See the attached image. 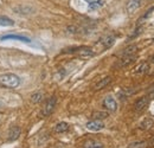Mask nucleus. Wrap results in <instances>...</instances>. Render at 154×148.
<instances>
[{"mask_svg":"<svg viewBox=\"0 0 154 148\" xmlns=\"http://www.w3.org/2000/svg\"><path fill=\"white\" fill-rule=\"evenodd\" d=\"M20 78L19 76L16 74H4L0 75V85L10 89H14L20 85Z\"/></svg>","mask_w":154,"mask_h":148,"instance_id":"1","label":"nucleus"},{"mask_svg":"<svg viewBox=\"0 0 154 148\" xmlns=\"http://www.w3.org/2000/svg\"><path fill=\"white\" fill-rule=\"evenodd\" d=\"M64 52H74L77 54L81 57H84V58H89V57H93L95 55V52L93 50H90L89 48H85V46H81V48H75V49H69Z\"/></svg>","mask_w":154,"mask_h":148,"instance_id":"2","label":"nucleus"},{"mask_svg":"<svg viewBox=\"0 0 154 148\" xmlns=\"http://www.w3.org/2000/svg\"><path fill=\"white\" fill-rule=\"evenodd\" d=\"M56 103H57V98L56 97H50L49 100H46L45 104L43 106V115L44 116H49L52 114V111L56 107Z\"/></svg>","mask_w":154,"mask_h":148,"instance_id":"3","label":"nucleus"},{"mask_svg":"<svg viewBox=\"0 0 154 148\" xmlns=\"http://www.w3.org/2000/svg\"><path fill=\"white\" fill-rule=\"evenodd\" d=\"M13 12L18 13L20 16H29V14L35 13V8L29 5H18L13 7Z\"/></svg>","mask_w":154,"mask_h":148,"instance_id":"4","label":"nucleus"},{"mask_svg":"<svg viewBox=\"0 0 154 148\" xmlns=\"http://www.w3.org/2000/svg\"><path fill=\"white\" fill-rule=\"evenodd\" d=\"M135 60H136V56L135 55H122L120 60L117 62V65L120 68H125V66H128V65L133 64Z\"/></svg>","mask_w":154,"mask_h":148,"instance_id":"5","label":"nucleus"},{"mask_svg":"<svg viewBox=\"0 0 154 148\" xmlns=\"http://www.w3.org/2000/svg\"><path fill=\"white\" fill-rule=\"evenodd\" d=\"M103 107L109 111H116L117 109V102L113 96H107L103 100Z\"/></svg>","mask_w":154,"mask_h":148,"instance_id":"6","label":"nucleus"},{"mask_svg":"<svg viewBox=\"0 0 154 148\" xmlns=\"http://www.w3.org/2000/svg\"><path fill=\"white\" fill-rule=\"evenodd\" d=\"M85 127H87V129L91 130V131H98V130L104 128V123L101 120H91V121L87 122Z\"/></svg>","mask_w":154,"mask_h":148,"instance_id":"7","label":"nucleus"},{"mask_svg":"<svg viewBox=\"0 0 154 148\" xmlns=\"http://www.w3.org/2000/svg\"><path fill=\"white\" fill-rule=\"evenodd\" d=\"M20 134H21V129L18 126H13V127L10 128L8 133H7V140L8 141H14L19 137Z\"/></svg>","mask_w":154,"mask_h":148,"instance_id":"8","label":"nucleus"},{"mask_svg":"<svg viewBox=\"0 0 154 148\" xmlns=\"http://www.w3.org/2000/svg\"><path fill=\"white\" fill-rule=\"evenodd\" d=\"M148 102H149V100H148L147 97H141V98H139L134 104L135 110L136 111L145 110V109L147 108V106H148Z\"/></svg>","mask_w":154,"mask_h":148,"instance_id":"9","label":"nucleus"},{"mask_svg":"<svg viewBox=\"0 0 154 148\" xmlns=\"http://www.w3.org/2000/svg\"><path fill=\"white\" fill-rule=\"evenodd\" d=\"M1 40H8V39H13V40H20V42H25V43H31V39L24 36H19V35H6L4 37L0 38Z\"/></svg>","mask_w":154,"mask_h":148,"instance_id":"10","label":"nucleus"},{"mask_svg":"<svg viewBox=\"0 0 154 148\" xmlns=\"http://www.w3.org/2000/svg\"><path fill=\"white\" fill-rule=\"evenodd\" d=\"M141 6V0H129L127 4V11L128 13H134L136 10Z\"/></svg>","mask_w":154,"mask_h":148,"instance_id":"11","label":"nucleus"},{"mask_svg":"<svg viewBox=\"0 0 154 148\" xmlns=\"http://www.w3.org/2000/svg\"><path fill=\"white\" fill-rule=\"evenodd\" d=\"M112 82V77L110 76H107V77H104L103 79H101L100 82H97L96 84H95V87H94V90H101V89H103V88H106L109 83Z\"/></svg>","mask_w":154,"mask_h":148,"instance_id":"12","label":"nucleus"},{"mask_svg":"<svg viewBox=\"0 0 154 148\" xmlns=\"http://www.w3.org/2000/svg\"><path fill=\"white\" fill-rule=\"evenodd\" d=\"M100 43L103 45L104 49H108V48H110L112 45H114V43H115V38H114V36H106V37H103L102 39H101Z\"/></svg>","mask_w":154,"mask_h":148,"instance_id":"13","label":"nucleus"},{"mask_svg":"<svg viewBox=\"0 0 154 148\" xmlns=\"http://www.w3.org/2000/svg\"><path fill=\"white\" fill-rule=\"evenodd\" d=\"M84 148H103V143L97 140H88L84 143Z\"/></svg>","mask_w":154,"mask_h":148,"instance_id":"14","label":"nucleus"},{"mask_svg":"<svg viewBox=\"0 0 154 148\" xmlns=\"http://www.w3.org/2000/svg\"><path fill=\"white\" fill-rule=\"evenodd\" d=\"M84 1L89 4V10H91V11L98 8V7L102 6V4H103L102 0H84Z\"/></svg>","mask_w":154,"mask_h":148,"instance_id":"15","label":"nucleus"},{"mask_svg":"<svg viewBox=\"0 0 154 148\" xmlns=\"http://www.w3.org/2000/svg\"><path fill=\"white\" fill-rule=\"evenodd\" d=\"M68 129H69V123H66V122H59L55 127L56 133H65Z\"/></svg>","mask_w":154,"mask_h":148,"instance_id":"16","label":"nucleus"},{"mask_svg":"<svg viewBox=\"0 0 154 148\" xmlns=\"http://www.w3.org/2000/svg\"><path fill=\"white\" fill-rule=\"evenodd\" d=\"M153 119H151V117H147V119H145L141 123H140V128L141 129H148V128H151L152 126H153Z\"/></svg>","mask_w":154,"mask_h":148,"instance_id":"17","label":"nucleus"},{"mask_svg":"<svg viewBox=\"0 0 154 148\" xmlns=\"http://www.w3.org/2000/svg\"><path fill=\"white\" fill-rule=\"evenodd\" d=\"M148 143L146 141H135L132 142L131 145H128V148H147Z\"/></svg>","mask_w":154,"mask_h":148,"instance_id":"18","label":"nucleus"},{"mask_svg":"<svg viewBox=\"0 0 154 148\" xmlns=\"http://www.w3.org/2000/svg\"><path fill=\"white\" fill-rule=\"evenodd\" d=\"M0 25L1 26H13L14 21L8 17H0Z\"/></svg>","mask_w":154,"mask_h":148,"instance_id":"19","label":"nucleus"},{"mask_svg":"<svg viewBox=\"0 0 154 148\" xmlns=\"http://www.w3.org/2000/svg\"><path fill=\"white\" fill-rule=\"evenodd\" d=\"M93 117H94V120H101L102 121L103 119L108 117V113L107 111H96V113H94Z\"/></svg>","mask_w":154,"mask_h":148,"instance_id":"20","label":"nucleus"},{"mask_svg":"<svg viewBox=\"0 0 154 148\" xmlns=\"http://www.w3.org/2000/svg\"><path fill=\"white\" fill-rule=\"evenodd\" d=\"M147 69H148V64H147L146 62H143V63H141V64L137 66L136 74H145V72L147 71Z\"/></svg>","mask_w":154,"mask_h":148,"instance_id":"21","label":"nucleus"},{"mask_svg":"<svg viewBox=\"0 0 154 148\" xmlns=\"http://www.w3.org/2000/svg\"><path fill=\"white\" fill-rule=\"evenodd\" d=\"M43 100V93H35L31 96V102L33 103H39Z\"/></svg>","mask_w":154,"mask_h":148,"instance_id":"22","label":"nucleus"},{"mask_svg":"<svg viewBox=\"0 0 154 148\" xmlns=\"http://www.w3.org/2000/svg\"><path fill=\"white\" fill-rule=\"evenodd\" d=\"M137 51V48L136 46H128L126 50H123L122 55H135Z\"/></svg>","mask_w":154,"mask_h":148,"instance_id":"23","label":"nucleus"},{"mask_svg":"<svg viewBox=\"0 0 154 148\" xmlns=\"http://www.w3.org/2000/svg\"><path fill=\"white\" fill-rule=\"evenodd\" d=\"M153 10H154V7L148 8V11H147V12H146V13H145V14H143V16H142L140 19H141V20H146L147 18H149V17L152 16V13H153Z\"/></svg>","mask_w":154,"mask_h":148,"instance_id":"24","label":"nucleus"},{"mask_svg":"<svg viewBox=\"0 0 154 148\" xmlns=\"http://www.w3.org/2000/svg\"><path fill=\"white\" fill-rule=\"evenodd\" d=\"M68 32H70V33H77L78 32V29L75 27V26H69L68 27Z\"/></svg>","mask_w":154,"mask_h":148,"instance_id":"25","label":"nucleus"},{"mask_svg":"<svg viewBox=\"0 0 154 148\" xmlns=\"http://www.w3.org/2000/svg\"><path fill=\"white\" fill-rule=\"evenodd\" d=\"M149 98H151V100H152V98H154V93L149 94Z\"/></svg>","mask_w":154,"mask_h":148,"instance_id":"26","label":"nucleus"},{"mask_svg":"<svg viewBox=\"0 0 154 148\" xmlns=\"http://www.w3.org/2000/svg\"><path fill=\"white\" fill-rule=\"evenodd\" d=\"M153 62H154V57H153Z\"/></svg>","mask_w":154,"mask_h":148,"instance_id":"27","label":"nucleus"},{"mask_svg":"<svg viewBox=\"0 0 154 148\" xmlns=\"http://www.w3.org/2000/svg\"><path fill=\"white\" fill-rule=\"evenodd\" d=\"M153 145H154V141H153Z\"/></svg>","mask_w":154,"mask_h":148,"instance_id":"28","label":"nucleus"}]
</instances>
